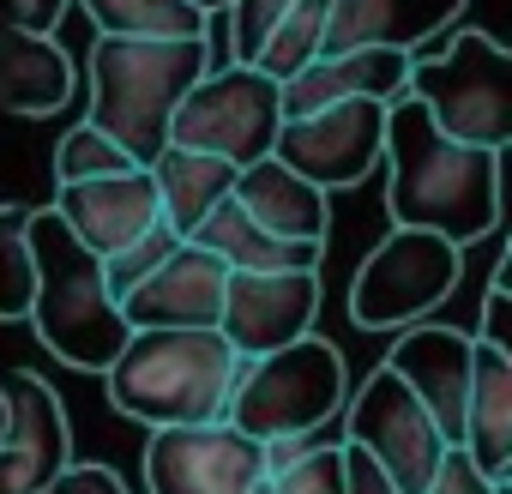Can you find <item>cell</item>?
<instances>
[{"label":"cell","instance_id":"obj_1","mask_svg":"<svg viewBox=\"0 0 512 494\" xmlns=\"http://www.w3.org/2000/svg\"><path fill=\"white\" fill-rule=\"evenodd\" d=\"M380 163L392 169V229H434L452 247H470L500 223V151L446 139L410 91L386 103Z\"/></svg>","mask_w":512,"mask_h":494},{"label":"cell","instance_id":"obj_2","mask_svg":"<svg viewBox=\"0 0 512 494\" xmlns=\"http://www.w3.org/2000/svg\"><path fill=\"white\" fill-rule=\"evenodd\" d=\"M241 356L223 344L217 326H145L127 332L121 356L103 368L109 404L145 428L217 422L235 386Z\"/></svg>","mask_w":512,"mask_h":494},{"label":"cell","instance_id":"obj_3","mask_svg":"<svg viewBox=\"0 0 512 494\" xmlns=\"http://www.w3.org/2000/svg\"><path fill=\"white\" fill-rule=\"evenodd\" d=\"M199 73H211L199 37H97L85 121L145 169L169 145V115Z\"/></svg>","mask_w":512,"mask_h":494},{"label":"cell","instance_id":"obj_4","mask_svg":"<svg viewBox=\"0 0 512 494\" xmlns=\"http://www.w3.org/2000/svg\"><path fill=\"white\" fill-rule=\"evenodd\" d=\"M31 260H37V296L25 320L37 326L43 350L61 356L67 368L103 374L127 344V320L103 284V260L49 205H31Z\"/></svg>","mask_w":512,"mask_h":494},{"label":"cell","instance_id":"obj_5","mask_svg":"<svg viewBox=\"0 0 512 494\" xmlns=\"http://www.w3.org/2000/svg\"><path fill=\"white\" fill-rule=\"evenodd\" d=\"M344 392H350V374H344L338 344L308 332L272 356H247L235 368V386L223 398V422L260 446L302 440V434H320L344 410Z\"/></svg>","mask_w":512,"mask_h":494},{"label":"cell","instance_id":"obj_6","mask_svg":"<svg viewBox=\"0 0 512 494\" xmlns=\"http://www.w3.org/2000/svg\"><path fill=\"white\" fill-rule=\"evenodd\" d=\"M404 91L428 109V121L446 139L482 151L512 145V61L488 31H458L446 55L410 61Z\"/></svg>","mask_w":512,"mask_h":494},{"label":"cell","instance_id":"obj_7","mask_svg":"<svg viewBox=\"0 0 512 494\" xmlns=\"http://www.w3.org/2000/svg\"><path fill=\"white\" fill-rule=\"evenodd\" d=\"M278 127H284V115H278V85H272L260 67L229 61V67L199 73L193 91L175 103V115H169V145L223 157L229 169H247V163L272 157Z\"/></svg>","mask_w":512,"mask_h":494},{"label":"cell","instance_id":"obj_8","mask_svg":"<svg viewBox=\"0 0 512 494\" xmlns=\"http://www.w3.org/2000/svg\"><path fill=\"white\" fill-rule=\"evenodd\" d=\"M458 272H464V247H452L446 235L386 229V241L368 247V260L350 278V320L362 332H404L452 296Z\"/></svg>","mask_w":512,"mask_h":494},{"label":"cell","instance_id":"obj_9","mask_svg":"<svg viewBox=\"0 0 512 494\" xmlns=\"http://www.w3.org/2000/svg\"><path fill=\"white\" fill-rule=\"evenodd\" d=\"M344 416H350V440L398 482V494L428 488L434 464L446 458V440L392 368H374L356 392H344Z\"/></svg>","mask_w":512,"mask_h":494},{"label":"cell","instance_id":"obj_10","mask_svg":"<svg viewBox=\"0 0 512 494\" xmlns=\"http://www.w3.org/2000/svg\"><path fill=\"white\" fill-rule=\"evenodd\" d=\"M260 476H266V446L229 428L223 416L151 428V440H145V488L151 494H247Z\"/></svg>","mask_w":512,"mask_h":494},{"label":"cell","instance_id":"obj_11","mask_svg":"<svg viewBox=\"0 0 512 494\" xmlns=\"http://www.w3.org/2000/svg\"><path fill=\"white\" fill-rule=\"evenodd\" d=\"M380 145H386V103L350 97V103H326L314 115L284 121L272 139V157L290 163L320 193H338L368 181V169L380 163Z\"/></svg>","mask_w":512,"mask_h":494},{"label":"cell","instance_id":"obj_12","mask_svg":"<svg viewBox=\"0 0 512 494\" xmlns=\"http://www.w3.org/2000/svg\"><path fill=\"white\" fill-rule=\"evenodd\" d=\"M314 320H320V272H229L223 278L217 332L241 362L308 338Z\"/></svg>","mask_w":512,"mask_h":494},{"label":"cell","instance_id":"obj_13","mask_svg":"<svg viewBox=\"0 0 512 494\" xmlns=\"http://www.w3.org/2000/svg\"><path fill=\"white\" fill-rule=\"evenodd\" d=\"M7 392V434H0V494H37L49 488V476L73 458V434H67V410L55 398L49 380H37L31 368L0 380Z\"/></svg>","mask_w":512,"mask_h":494},{"label":"cell","instance_id":"obj_14","mask_svg":"<svg viewBox=\"0 0 512 494\" xmlns=\"http://www.w3.org/2000/svg\"><path fill=\"white\" fill-rule=\"evenodd\" d=\"M470 356H476V344H470L464 332H452V326H404L398 344H392L386 362H380V368H392V374L416 392V404L434 416V428H440L446 446H464Z\"/></svg>","mask_w":512,"mask_h":494},{"label":"cell","instance_id":"obj_15","mask_svg":"<svg viewBox=\"0 0 512 494\" xmlns=\"http://www.w3.org/2000/svg\"><path fill=\"white\" fill-rule=\"evenodd\" d=\"M49 211L91 247L97 260H109V254H121L127 241H139L157 223V187H151V169H121V175L55 187Z\"/></svg>","mask_w":512,"mask_h":494},{"label":"cell","instance_id":"obj_16","mask_svg":"<svg viewBox=\"0 0 512 494\" xmlns=\"http://www.w3.org/2000/svg\"><path fill=\"white\" fill-rule=\"evenodd\" d=\"M223 266L205 254V247L181 241L175 254L121 296V320L127 332H145V326H217V308H223Z\"/></svg>","mask_w":512,"mask_h":494},{"label":"cell","instance_id":"obj_17","mask_svg":"<svg viewBox=\"0 0 512 494\" xmlns=\"http://www.w3.org/2000/svg\"><path fill=\"white\" fill-rule=\"evenodd\" d=\"M410 61H416V55H398V49H344V55H314L302 73H290V79L278 85V115H284V121H296V115H314V109H326V103H350V97L392 103V97H404Z\"/></svg>","mask_w":512,"mask_h":494},{"label":"cell","instance_id":"obj_18","mask_svg":"<svg viewBox=\"0 0 512 494\" xmlns=\"http://www.w3.org/2000/svg\"><path fill=\"white\" fill-rule=\"evenodd\" d=\"M458 13H464V0H332L320 55H344V49L416 55V43L440 37Z\"/></svg>","mask_w":512,"mask_h":494},{"label":"cell","instance_id":"obj_19","mask_svg":"<svg viewBox=\"0 0 512 494\" xmlns=\"http://www.w3.org/2000/svg\"><path fill=\"white\" fill-rule=\"evenodd\" d=\"M229 199L260 223V229H272V235H284V241H326L332 235V205H326V193L314 187V181H302L290 163H278V157H260V163H247V169H235V187H229Z\"/></svg>","mask_w":512,"mask_h":494},{"label":"cell","instance_id":"obj_20","mask_svg":"<svg viewBox=\"0 0 512 494\" xmlns=\"http://www.w3.org/2000/svg\"><path fill=\"white\" fill-rule=\"evenodd\" d=\"M187 241L205 247L223 272H320V260H326V241H284L253 223L229 193L205 211V223Z\"/></svg>","mask_w":512,"mask_h":494},{"label":"cell","instance_id":"obj_21","mask_svg":"<svg viewBox=\"0 0 512 494\" xmlns=\"http://www.w3.org/2000/svg\"><path fill=\"white\" fill-rule=\"evenodd\" d=\"M73 103V61L55 37H31L0 25V109L7 115H55Z\"/></svg>","mask_w":512,"mask_h":494},{"label":"cell","instance_id":"obj_22","mask_svg":"<svg viewBox=\"0 0 512 494\" xmlns=\"http://www.w3.org/2000/svg\"><path fill=\"white\" fill-rule=\"evenodd\" d=\"M464 452L482 476H512V356H500L488 344H476V356H470Z\"/></svg>","mask_w":512,"mask_h":494},{"label":"cell","instance_id":"obj_23","mask_svg":"<svg viewBox=\"0 0 512 494\" xmlns=\"http://www.w3.org/2000/svg\"><path fill=\"white\" fill-rule=\"evenodd\" d=\"M151 187H157V217L187 241L199 223H205V211L235 187V169L223 163V157H205V151H181V145H163L151 163Z\"/></svg>","mask_w":512,"mask_h":494},{"label":"cell","instance_id":"obj_24","mask_svg":"<svg viewBox=\"0 0 512 494\" xmlns=\"http://www.w3.org/2000/svg\"><path fill=\"white\" fill-rule=\"evenodd\" d=\"M97 37H205V13L187 0H79Z\"/></svg>","mask_w":512,"mask_h":494},{"label":"cell","instance_id":"obj_25","mask_svg":"<svg viewBox=\"0 0 512 494\" xmlns=\"http://www.w3.org/2000/svg\"><path fill=\"white\" fill-rule=\"evenodd\" d=\"M326 19H332V0H290L278 31L266 37V49L253 55L247 67H260L272 85H284L290 73H302L314 55H320V37H326Z\"/></svg>","mask_w":512,"mask_h":494},{"label":"cell","instance_id":"obj_26","mask_svg":"<svg viewBox=\"0 0 512 494\" xmlns=\"http://www.w3.org/2000/svg\"><path fill=\"white\" fill-rule=\"evenodd\" d=\"M37 296V260H31V205L0 199V320H25Z\"/></svg>","mask_w":512,"mask_h":494},{"label":"cell","instance_id":"obj_27","mask_svg":"<svg viewBox=\"0 0 512 494\" xmlns=\"http://www.w3.org/2000/svg\"><path fill=\"white\" fill-rule=\"evenodd\" d=\"M272 494H344V440H302L272 470Z\"/></svg>","mask_w":512,"mask_h":494},{"label":"cell","instance_id":"obj_28","mask_svg":"<svg viewBox=\"0 0 512 494\" xmlns=\"http://www.w3.org/2000/svg\"><path fill=\"white\" fill-rule=\"evenodd\" d=\"M121 169H139L109 133H97L91 121H79L61 145H55V187H73V181H97V175H121Z\"/></svg>","mask_w":512,"mask_h":494},{"label":"cell","instance_id":"obj_29","mask_svg":"<svg viewBox=\"0 0 512 494\" xmlns=\"http://www.w3.org/2000/svg\"><path fill=\"white\" fill-rule=\"evenodd\" d=\"M175 247H181V235H175V229L157 217V223H151L139 241H127L121 254H109V260H103V284H109V296L121 302L133 284H145V278H151V272H157V266L175 254Z\"/></svg>","mask_w":512,"mask_h":494},{"label":"cell","instance_id":"obj_30","mask_svg":"<svg viewBox=\"0 0 512 494\" xmlns=\"http://www.w3.org/2000/svg\"><path fill=\"white\" fill-rule=\"evenodd\" d=\"M290 0H229V55L235 61H253L266 49V37L278 31Z\"/></svg>","mask_w":512,"mask_h":494},{"label":"cell","instance_id":"obj_31","mask_svg":"<svg viewBox=\"0 0 512 494\" xmlns=\"http://www.w3.org/2000/svg\"><path fill=\"white\" fill-rule=\"evenodd\" d=\"M506 488H512V476H482L464 446H446V458L434 464L422 494H506Z\"/></svg>","mask_w":512,"mask_h":494},{"label":"cell","instance_id":"obj_32","mask_svg":"<svg viewBox=\"0 0 512 494\" xmlns=\"http://www.w3.org/2000/svg\"><path fill=\"white\" fill-rule=\"evenodd\" d=\"M506 278H512V260L494 266L488 290H482V320H476V344L512 356V296H506Z\"/></svg>","mask_w":512,"mask_h":494},{"label":"cell","instance_id":"obj_33","mask_svg":"<svg viewBox=\"0 0 512 494\" xmlns=\"http://www.w3.org/2000/svg\"><path fill=\"white\" fill-rule=\"evenodd\" d=\"M37 494H127V482H121L109 464H79V458H67V464L49 476V488H37Z\"/></svg>","mask_w":512,"mask_h":494},{"label":"cell","instance_id":"obj_34","mask_svg":"<svg viewBox=\"0 0 512 494\" xmlns=\"http://www.w3.org/2000/svg\"><path fill=\"white\" fill-rule=\"evenodd\" d=\"M344 494H398V482H392L356 440H344Z\"/></svg>","mask_w":512,"mask_h":494},{"label":"cell","instance_id":"obj_35","mask_svg":"<svg viewBox=\"0 0 512 494\" xmlns=\"http://www.w3.org/2000/svg\"><path fill=\"white\" fill-rule=\"evenodd\" d=\"M67 7H73V0H7V19H0V25H19L31 37H55Z\"/></svg>","mask_w":512,"mask_h":494},{"label":"cell","instance_id":"obj_36","mask_svg":"<svg viewBox=\"0 0 512 494\" xmlns=\"http://www.w3.org/2000/svg\"><path fill=\"white\" fill-rule=\"evenodd\" d=\"M187 7H199V13H217V7H229V0H187Z\"/></svg>","mask_w":512,"mask_h":494},{"label":"cell","instance_id":"obj_37","mask_svg":"<svg viewBox=\"0 0 512 494\" xmlns=\"http://www.w3.org/2000/svg\"><path fill=\"white\" fill-rule=\"evenodd\" d=\"M247 494H272V476H260V482H253V488H247Z\"/></svg>","mask_w":512,"mask_h":494},{"label":"cell","instance_id":"obj_38","mask_svg":"<svg viewBox=\"0 0 512 494\" xmlns=\"http://www.w3.org/2000/svg\"><path fill=\"white\" fill-rule=\"evenodd\" d=\"M0 434H7V392H0Z\"/></svg>","mask_w":512,"mask_h":494}]
</instances>
